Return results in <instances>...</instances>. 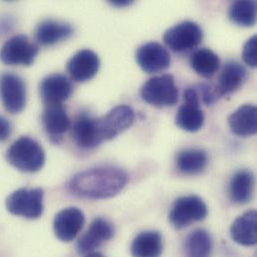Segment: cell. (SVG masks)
Segmentation results:
<instances>
[{
	"label": "cell",
	"mask_w": 257,
	"mask_h": 257,
	"mask_svg": "<svg viewBox=\"0 0 257 257\" xmlns=\"http://www.w3.org/2000/svg\"><path fill=\"white\" fill-rule=\"evenodd\" d=\"M128 174L121 168L101 166L75 174L67 188L75 196L87 199H105L118 194L128 182Z\"/></svg>",
	"instance_id": "1"
},
{
	"label": "cell",
	"mask_w": 257,
	"mask_h": 257,
	"mask_svg": "<svg viewBox=\"0 0 257 257\" xmlns=\"http://www.w3.org/2000/svg\"><path fill=\"white\" fill-rule=\"evenodd\" d=\"M6 159L20 171L36 172L45 163V153L36 140L28 136H21L8 148Z\"/></svg>",
	"instance_id": "2"
},
{
	"label": "cell",
	"mask_w": 257,
	"mask_h": 257,
	"mask_svg": "<svg viewBox=\"0 0 257 257\" xmlns=\"http://www.w3.org/2000/svg\"><path fill=\"white\" fill-rule=\"evenodd\" d=\"M140 95L146 103L155 107L173 106L178 101V89L170 74L148 79L141 87Z\"/></svg>",
	"instance_id": "3"
},
{
	"label": "cell",
	"mask_w": 257,
	"mask_h": 257,
	"mask_svg": "<svg viewBox=\"0 0 257 257\" xmlns=\"http://www.w3.org/2000/svg\"><path fill=\"white\" fill-rule=\"evenodd\" d=\"M43 197L42 188H21L7 197L6 208L13 215L36 219L43 213Z\"/></svg>",
	"instance_id": "4"
},
{
	"label": "cell",
	"mask_w": 257,
	"mask_h": 257,
	"mask_svg": "<svg viewBox=\"0 0 257 257\" xmlns=\"http://www.w3.org/2000/svg\"><path fill=\"white\" fill-rule=\"evenodd\" d=\"M207 212V206L199 196H182L174 201L169 213V221L174 228L182 229L193 222L203 220Z\"/></svg>",
	"instance_id": "5"
},
{
	"label": "cell",
	"mask_w": 257,
	"mask_h": 257,
	"mask_svg": "<svg viewBox=\"0 0 257 257\" xmlns=\"http://www.w3.org/2000/svg\"><path fill=\"white\" fill-rule=\"evenodd\" d=\"M203 31L192 21H183L169 28L163 35L164 43L174 52H184L193 49L201 43Z\"/></svg>",
	"instance_id": "6"
},
{
	"label": "cell",
	"mask_w": 257,
	"mask_h": 257,
	"mask_svg": "<svg viewBox=\"0 0 257 257\" xmlns=\"http://www.w3.org/2000/svg\"><path fill=\"white\" fill-rule=\"evenodd\" d=\"M134 121V111L128 105H118L101 118H96V132L100 143L111 140L130 127Z\"/></svg>",
	"instance_id": "7"
},
{
	"label": "cell",
	"mask_w": 257,
	"mask_h": 257,
	"mask_svg": "<svg viewBox=\"0 0 257 257\" xmlns=\"http://www.w3.org/2000/svg\"><path fill=\"white\" fill-rule=\"evenodd\" d=\"M39 52L38 46L25 35L8 39L0 50V60L7 65H31Z\"/></svg>",
	"instance_id": "8"
},
{
	"label": "cell",
	"mask_w": 257,
	"mask_h": 257,
	"mask_svg": "<svg viewBox=\"0 0 257 257\" xmlns=\"http://www.w3.org/2000/svg\"><path fill=\"white\" fill-rule=\"evenodd\" d=\"M0 99L7 112H21L26 104V86L22 78L10 72L1 74Z\"/></svg>",
	"instance_id": "9"
},
{
	"label": "cell",
	"mask_w": 257,
	"mask_h": 257,
	"mask_svg": "<svg viewBox=\"0 0 257 257\" xmlns=\"http://www.w3.org/2000/svg\"><path fill=\"white\" fill-rule=\"evenodd\" d=\"M184 103L179 107L175 124L188 132H196L204 124V114L199 105V93L194 88H188L183 95Z\"/></svg>",
	"instance_id": "10"
},
{
	"label": "cell",
	"mask_w": 257,
	"mask_h": 257,
	"mask_svg": "<svg viewBox=\"0 0 257 257\" xmlns=\"http://www.w3.org/2000/svg\"><path fill=\"white\" fill-rule=\"evenodd\" d=\"M136 61L147 73H156L169 67L171 58L169 52L158 42H148L136 51Z\"/></svg>",
	"instance_id": "11"
},
{
	"label": "cell",
	"mask_w": 257,
	"mask_h": 257,
	"mask_svg": "<svg viewBox=\"0 0 257 257\" xmlns=\"http://www.w3.org/2000/svg\"><path fill=\"white\" fill-rule=\"evenodd\" d=\"M73 92L71 81L62 74H51L42 79L39 93L45 106L60 105L67 100Z\"/></svg>",
	"instance_id": "12"
},
{
	"label": "cell",
	"mask_w": 257,
	"mask_h": 257,
	"mask_svg": "<svg viewBox=\"0 0 257 257\" xmlns=\"http://www.w3.org/2000/svg\"><path fill=\"white\" fill-rule=\"evenodd\" d=\"M85 217L83 212L76 207H68L59 211L53 221L55 236L63 241H72L84 225Z\"/></svg>",
	"instance_id": "13"
},
{
	"label": "cell",
	"mask_w": 257,
	"mask_h": 257,
	"mask_svg": "<svg viewBox=\"0 0 257 257\" xmlns=\"http://www.w3.org/2000/svg\"><path fill=\"white\" fill-rule=\"evenodd\" d=\"M99 67V57L90 49L79 50L67 63V71L76 82H85L92 79L98 72Z\"/></svg>",
	"instance_id": "14"
},
{
	"label": "cell",
	"mask_w": 257,
	"mask_h": 257,
	"mask_svg": "<svg viewBox=\"0 0 257 257\" xmlns=\"http://www.w3.org/2000/svg\"><path fill=\"white\" fill-rule=\"evenodd\" d=\"M113 235V225L104 218H96L90 224L88 230L79 238L77 251L80 254L90 253L105 241L110 240Z\"/></svg>",
	"instance_id": "15"
},
{
	"label": "cell",
	"mask_w": 257,
	"mask_h": 257,
	"mask_svg": "<svg viewBox=\"0 0 257 257\" xmlns=\"http://www.w3.org/2000/svg\"><path fill=\"white\" fill-rule=\"evenodd\" d=\"M247 79L245 67L236 61H228L224 64L218 78L215 89L221 98L238 90Z\"/></svg>",
	"instance_id": "16"
},
{
	"label": "cell",
	"mask_w": 257,
	"mask_h": 257,
	"mask_svg": "<svg viewBox=\"0 0 257 257\" xmlns=\"http://www.w3.org/2000/svg\"><path fill=\"white\" fill-rule=\"evenodd\" d=\"M73 27L69 23L46 19L37 25L35 38L39 44L51 46L69 38L73 34Z\"/></svg>",
	"instance_id": "17"
},
{
	"label": "cell",
	"mask_w": 257,
	"mask_h": 257,
	"mask_svg": "<svg viewBox=\"0 0 257 257\" xmlns=\"http://www.w3.org/2000/svg\"><path fill=\"white\" fill-rule=\"evenodd\" d=\"M257 214L249 210L238 216L230 227L231 238L239 245L253 246L257 241Z\"/></svg>",
	"instance_id": "18"
},
{
	"label": "cell",
	"mask_w": 257,
	"mask_h": 257,
	"mask_svg": "<svg viewBox=\"0 0 257 257\" xmlns=\"http://www.w3.org/2000/svg\"><path fill=\"white\" fill-rule=\"evenodd\" d=\"M228 124L233 134L246 137L254 135L257 131V109L253 104H244L231 113Z\"/></svg>",
	"instance_id": "19"
},
{
	"label": "cell",
	"mask_w": 257,
	"mask_h": 257,
	"mask_svg": "<svg viewBox=\"0 0 257 257\" xmlns=\"http://www.w3.org/2000/svg\"><path fill=\"white\" fill-rule=\"evenodd\" d=\"M95 120L86 112H82L76 117L72 125V137L79 147L90 149L100 144Z\"/></svg>",
	"instance_id": "20"
},
{
	"label": "cell",
	"mask_w": 257,
	"mask_h": 257,
	"mask_svg": "<svg viewBox=\"0 0 257 257\" xmlns=\"http://www.w3.org/2000/svg\"><path fill=\"white\" fill-rule=\"evenodd\" d=\"M42 124L50 138L57 141L70 127V120L62 104L48 105L42 114Z\"/></svg>",
	"instance_id": "21"
},
{
	"label": "cell",
	"mask_w": 257,
	"mask_h": 257,
	"mask_svg": "<svg viewBox=\"0 0 257 257\" xmlns=\"http://www.w3.org/2000/svg\"><path fill=\"white\" fill-rule=\"evenodd\" d=\"M254 188V175L249 170H239L231 178L228 193L232 202L245 204L250 201Z\"/></svg>",
	"instance_id": "22"
},
{
	"label": "cell",
	"mask_w": 257,
	"mask_h": 257,
	"mask_svg": "<svg viewBox=\"0 0 257 257\" xmlns=\"http://www.w3.org/2000/svg\"><path fill=\"white\" fill-rule=\"evenodd\" d=\"M208 163L207 153L198 148H188L176 156V166L185 175H197L204 171Z\"/></svg>",
	"instance_id": "23"
},
{
	"label": "cell",
	"mask_w": 257,
	"mask_h": 257,
	"mask_svg": "<svg viewBox=\"0 0 257 257\" xmlns=\"http://www.w3.org/2000/svg\"><path fill=\"white\" fill-rule=\"evenodd\" d=\"M162 249V237L157 231L141 232L134 238L131 244L133 257H160Z\"/></svg>",
	"instance_id": "24"
},
{
	"label": "cell",
	"mask_w": 257,
	"mask_h": 257,
	"mask_svg": "<svg viewBox=\"0 0 257 257\" xmlns=\"http://www.w3.org/2000/svg\"><path fill=\"white\" fill-rule=\"evenodd\" d=\"M190 66L197 74L210 78L218 71L220 59L211 49L200 48L191 55Z\"/></svg>",
	"instance_id": "25"
},
{
	"label": "cell",
	"mask_w": 257,
	"mask_h": 257,
	"mask_svg": "<svg viewBox=\"0 0 257 257\" xmlns=\"http://www.w3.org/2000/svg\"><path fill=\"white\" fill-rule=\"evenodd\" d=\"M212 238L204 229H196L189 233L184 242L186 257H210L212 252Z\"/></svg>",
	"instance_id": "26"
},
{
	"label": "cell",
	"mask_w": 257,
	"mask_h": 257,
	"mask_svg": "<svg viewBox=\"0 0 257 257\" xmlns=\"http://www.w3.org/2000/svg\"><path fill=\"white\" fill-rule=\"evenodd\" d=\"M228 15L230 20L239 26H253L256 22V3L248 0L235 1L230 5Z\"/></svg>",
	"instance_id": "27"
},
{
	"label": "cell",
	"mask_w": 257,
	"mask_h": 257,
	"mask_svg": "<svg viewBox=\"0 0 257 257\" xmlns=\"http://www.w3.org/2000/svg\"><path fill=\"white\" fill-rule=\"evenodd\" d=\"M242 58L244 62L250 67L257 66V36L250 37L243 45Z\"/></svg>",
	"instance_id": "28"
},
{
	"label": "cell",
	"mask_w": 257,
	"mask_h": 257,
	"mask_svg": "<svg viewBox=\"0 0 257 257\" xmlns=\"http://www.w3.org/2000/svg\"><path fill=\"white\" fill-rule=\"evenodd\" d=\"M198 89L200 91L201 98L206 105H211L220 98L215 89V86H212L207 83H202L198 86Z\"/></svg>",
	"instance_id": "29"
},
{
	"label": "cell",
	"mask_w": 257,
	"mask_h": 257,
	"mask_svg": "<svg viewBox=\"0 0 257 257\" xmlns=\"http://www.w3.org/2000/svg\"><path fill=\"white\" fill-rule=\"evenodd\" d=\"M11 124L3 116H0V142L5 141L11 134Z\"/></svg>",
	"instance_id": "30"
},
{
	"label": "cell",
	"mask_w": 257,
	"mask_h": 257,
	"mask_svg": "<svg viewBox=\"0 0 257 257\" xmlns=\"http://www.w3.org/2000/svg\"><path fill=\"white\" fill-rule=\"evenodd\" d=\"M133 1H128V0H113L111 1V4L116 6V7H125L132 4Z\"/></svg>",
	"instance_id": "31"
},
{
	"label": "cell",
	"mask_w": 257,
	"mask_h": 257,
	"mask_svg": "<svg viewBox=\"0 0 257 257\" xmlns=\"http://www.w3.org/2000/svg\"><path fill=\"white\" fill-rule=\"evenodd\" d=\"M85 257H105L103 254L99 253V252H95V251H92L90 253H87Z\"/></svg>",
	"instance_id": "32"
}]
</instances>
